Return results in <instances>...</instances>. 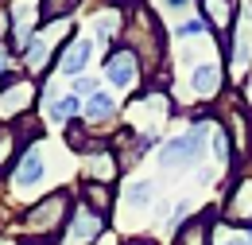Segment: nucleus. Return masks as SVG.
<instances>
[{
	"label": "nucleus",
	"instance_id": "412c9836",
	"mask_svg": "<svg viewBox=\"0 0 252 245\" xmlns=\"http://www.w3.org/2000/svg\"><path fill=\"white\" fill-rule=\"evenodd\" d=\"M206 31H210V24L202 20V12H194L190 20H179V24H175V35H179V39H202Z\"/></svg>",
	"mask_w": 252,
	"mask_h": 245
},
{
	"label": "nucleus",
	"instance_id": "f8f14e48",
	"mask_svg": "<svg viewBox=\"0 0 252 245\" xmlns=\"http://www.w3.org/2000/svg\"><path fill=\"white\" fill-rule=\"evenodd\" d=\"M121 175H125V163H121V156H117L113 144H105V148H97V152L82 156V179H86V183L117 187Z\"/></svg>",
	"mask_w": 252,
	"mask_h": 245
},
{
	"label": "nucleus",
	"instance_id": "a211bd4d",
	"mask_svg": "<svg viewBox=\"0 0 252 245\" xmlns=\"http://www.w3.org/2000/svg\"><path fill=\"white\" fill-rule=\"evenodd\" d=\"M78 203H86L90 210H97V214L109 218L113 210H117V187H101V183H86V179H82Z\"/></svg>",
	"mask_w": 252,
	"mask_h": 245
},
{
	"label": "nucleus",
	"instance_id": "6ab92c4d",
	"mask_svg": "<svg viewBox=\"0 0 252 245\" xmlns=\"http://www.w3.org/2000/svg\"><path fill=\"white\" fill-rule=\"evenodd\" d=\"M24 148H28V140H24V132H20L16 124H0V171H4V167L12 171Z\"/></svg>",
	"mask_w": 252,
	"mask_h": 245
},
{
	"label": "nucleus",
	"instance_id": "7ed1b4c3",
	"mask_svg": "<svg viewBox=\"0 0 252 245\" xmlns=\"http://www.w3.org/2000/svg\"><path fill=\"white\" fill-rule=\"evenodd\" d=\"M117 222L128 226V238H144L140 230H148V226H156V222H167V206L156 199V183H148V179H136V183H128L121 195H117Z\"/></svg>",
	"mask_w": 252,
	"mask_h": 245
},
{
	"label": "nucleus",
	"instance_id": "a878e982",
	"mask_svg": "<svg viewBox=\"0 0 252 245\" xmlns=\"http://www.w3.org/2000/svg\"><path fill=\"white\" fill-rule=\"evenodd\" d=\"M249 152H252V140H249Z\"/></svg>",
	"mask_w": 252,
	"mask_h": 245
},
{
	"label": "nucleus",
	"instance_id": "b1692460",
	"mask_svg": "<svg viewBox=\"0 0 252 245\" xmlns=\"http://www.w3.org/2000/svg\"><path fill=\"white\" fill-rule=\"evenodd\" d=\"M125 245H159V242H152V238H128Z\"/></svg>",
	"mask_w": 252,
	"mask_h": 245
},
{
	"label": "nucleus",
	"instance_id": "aec40b11",
	"mask_svg": "<svg viewBox=\"0 0 252 245\" xmlns=\"http://www.w3.org/2000/svg\"><path fill=\"white\" fill-rule=\"evenodd\" d=\"M74 12H78V4H74V0H39L43 28H47V24H66Z\"/></svg>",
	"mask_w": 252,
	"mask_h": 245
},
{
	"label": "nucleus",
	"instance_id": "2eb2a0df",
	"mask_svg": "<svg viewBox=\"0 0 252 245\" xmlns=\"http://www.w3.org/2000/svg\"><path fill=\"white\" fill-rule=\"evenodd\" d=\"M198 12H202V20L210 24V31L218 35V43L229 39V31L237 24V12H241V4H233V0H202L198 4Z\"/></svg>",
	"mask_w": 252,
	"mask_h": 245
},
{
	"label": "nucleus",
	"instance_id": "20e7f679",
	"mask_svg": "<svg viewBox=\"0 0 252 245\" xmlns=\"http://www.w3.org/2000/svg\"><path fill=\"white\" fill-rule=\"evenodd\" d=\"M210 128L214 124L202 121V124H190L187 132H179V136H171L167 144H159L156 163L163 171H187V167H194L202 160V152H206V144H210Z\"/></svg>",
	"mask_w": 252,
	"mask_h": 245
},
{
	"label": "nucleus",
	"instance_id": "1a4fd4ad",
	"mask_svg": "<svg viewBox=\"0 0 252 245\" xmlns=\"http://www.w3.org/2000/svg\"><path fill=\"white\" fill-rule=\"evenodd\" d=\"M144 66H140V59L128 51L125 43H117L109 55H105V82H113L121 93H144Z\"/></svg>",
	"mask_w": 252,
	"mask_h": 245
},
{
	"label": "nucleus",
	"instance_id": "6e6552de",
	"mask_svg": "<svg viewBox=\"0 0 252 245\" xmlns=\"http://www.w3.org/2000/svg\"><path fill=\"white\" fill-rule=\"evenodd\" d=\"M39 82L32 78H12V82H0V124H20L24 117H32L35 97H39Z\"/></svg>",
	"mask_w": 252,
	"mask_h": 245
},
{
	"label": "nucleus",
	"instance_id": "0eeeda50",
	"mask_svg": "<svg viewBox=\"0 0 252 245\" xmlns=\"http://www.w3.org/2000/svg\"><path fill=\"white\" fill-rule=\"evenodd\" d=\"M225 82H229L225 62H218V59L190 62V70H187V101H198V105L221 101V97H225Z\"/></svg>",
	"mask_w": 252,
	"mask_h": 245
},
{
	"label": "nucleus",
	"instance_id": "f257e3e1",
	"mask_svg": "<svg viewBox=\"0 0 252 245\" xmlns=\"http://www.w3.org/2000/svg\"><path fill=\"white\" fill-rule=\"evenodd\" d=\"M74 206H78V195L74 191H66V187H55V191H47V195H39L32 206H24V214H20V242L24 245H51L63 238L66 222L74 214Z\"/></svg>",
	"mask_w": 252,
	"mask_h": 245
},
{
	"label": "nucleus",
	"instance_id": "4468645a",
	"mask_svg": "<svg viewBox=\"0 0 252 245\" xmlns=\"http://www.w3.org/2000/svg\"><path fill=\"white\" fill-rule=\"evenodd\" d=\"M94 35H74V39H66V47L59 51V62H55V70L59 74H70V78H82L86 74V66L94 59Z\"/></svg>",
	"mask_w": 252,
	"mask_h": 245
},
{
	"label": "nucleus",
	"instance_id": "4be33fe9",
	"mask_svg": "<svg viewBox=\"0 0 252 245\" xmlns=\"http://www.w3.org/2000/svg\"><path fill=\"white\" fill-rule=\"evenodd\" d=\"M214 245H249V234H241V230H229L225 222H214Z\"/></svg>",
	"mask_w": 252,
	"mask_h": 245
},
{
	"label": "nucleus",
	"instance_id": "5701e85b",
	"mask_svg": "<svg viewBox=\"0 0 252 245\" xmlns=\"http://www.w3.org/2000/svg\"><path fill=\"white\" fill-rule=\"evenodd\" d=\"M70 93H74L78 101H82V97L90 101L94 93H101V82H97V78H90V74H82V78H74V82H70Z\"/></svg>",
	"mask_w": 252,
	"mask_h": 245
},
{
	"label": "nucleus",
	"instance_id": "423d86ee",
	"mask_svg": "<svg viewBox=\"0 0 252 245\" xmlns=\"http://www.w3.org/2000/svg\"><path fill=\"white\" fill-rule=\"evenodd\" d=\"M43 179H47V152H43V144H28L16 160V167L8 171V195L20 199L24 206H32V195L43 187Z\"/></svg>",
	"mask_w": 252,
	"mask_h": 245
},
{
	"label": "nucleus",
	"instance_id": "dca6fc26",
	"mask_svg": "<svg viewBox=\"0 0 252 245\" xmlns=\"http://www.w3.org/2000/svg\"><path fill=\"white\" fill-rule=\"evenodd\" d=\"M43 93H47V121L59 124V128H70L74 121H82V101L74 93H55V86L43 82Z\"/></svg>",
	"mask_w": 252,
	"mask_h": 245
},
{
	"label": "nucleus",
	"instance_id": "ddd939ff",
	"mask_svg": "<svg viewBox=\"0 0 252 245\" xmlns=\"http://www.w3.org/2000/svg\"><path fill=\"white\" fill-rule=\"evenodd\" d=\"M214 222H218V210L214 206H202L171 234V245H214Z\"/></svg>",
	"mask_w": 252,
	"mask_h": 245
},
{
	"label": "nucleus",
	"instance_id": "39448f33",
	"mask_svg": "<svg viewBox=\"0 0 252 245\" xmlns=\"http://www.w3.org/2000/svg\"><path fill=\"white\" fill-rule=\"evenodd\" d=\"M221 62L229 70V82H241L245 74H252V4H241L237 24L229 31V39L221 43Z\"/></svg>",
	"mask_w": 252,
	"mask_h": 245
},
{
	"label": "nucleus",
	"instance_id": "393cba45",
	"mask_svg": "<svg viewBox=\"0 0 252 245\" xmlns=\"http://www.w3.org/2000/svg\"><path fill=\"white\" fill-rule=\"evenodd\" d=\"M249 245H252V230H249Z\"/></svg>",
	"mask_w": 252,
	"mask_h": 245
},
{
	"label": "nucleus",
	"instance_id": "f3484780",
	"mask_svg": "<svg viewBox=\"0 0 252 245\" xmlns=\"http://www.w3.org/2000/svg\"><path fill=\"white\" fill-rule=\"evenodd\" d=\"M117 101H113V93H94L90 101H82V121L90 124L94 132H101V128H109V124H117Z\"/></svg>",
	"mask_w": 252,
	"mask_h": 245
},
{
	"label": "nucleus",
	"instance_id": "f03ea898",
	"mask_svg": "<svg viewBox=\"0 0 252 245\" xmlns=\"http://www.w3.org/2000/svg\"><path fill=\"white\" fill-rule=\"evenodd\" d=\"M175 113V97L163 86H148L144 93H136L125 105V132L136 140H159V128L167 124V117Z\"/></svg>",
	"mask_w": 252,
	"mask_h": 245
},
{
	"label": "nucleus",
	"instance_id": "9d476101",
	"mask_svg": "<svg viewBox=\"0 0 252 245\" xmlns=\"http://www.w3.org/2000/svg\"><path fill=\"white\" fill-rule=\"evenodd\" d=\"M218 218L229 226V230H245V234L252 230V175L249 171H241V175L229 183L225 199H221Z\"/></svg>",
	"mask_w": 252,
	"mask_h": 245
},
{
	"label": "nucleus",
	"instance_id": "9b49d317",
	"mask_svg": "<svg viewBox=\"0 0 252 245\" xmlns=\"http://www.w3.org/2000/svg\"><path fill=\"white\" fill-rule=\"evenodd\" d=\"M105 234H109V218L90 210L86 203H78L74 214H70V222H66V230H63V238L55 245H97Z\"/></svg>",
	"mask_w": 252,
	"mask_h": 245
}]
</instances>
